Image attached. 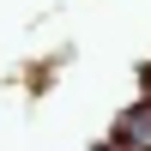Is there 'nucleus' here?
I'll use <instances>...</instances> for the list:
<instances>
[]
</instances>
